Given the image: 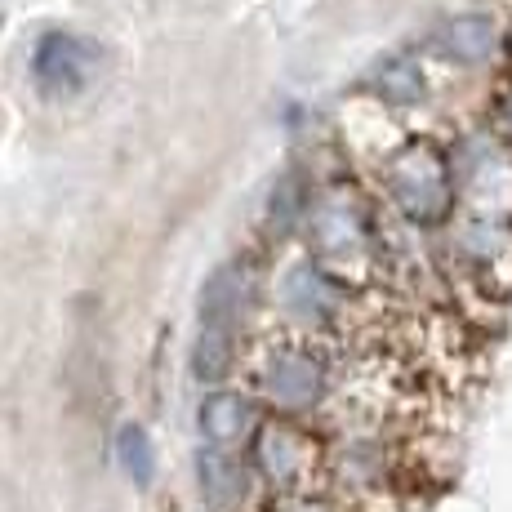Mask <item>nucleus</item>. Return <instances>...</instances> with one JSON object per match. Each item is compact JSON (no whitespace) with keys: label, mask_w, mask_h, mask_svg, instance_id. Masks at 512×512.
<instances>
[{"label":"nucleus","mask_w":512,"mask_h":512,"mask_svg":"<svg viewBox=\"0 0 512 512\" xmlns=\"http://www.w3.org/2000/svg\"><path fill=\"white\" fill-rule=\"evenodd\" d=\"M250 299V272L241 263H223L201 290V330H196L192 370L201 383L228 379L236 361V326Z\"/></svg>","instance_id":"nucleus-1"},{"label":"nucleus","mask_w":512,"mask_h":512,"mask_svg":"<svg viewBox=\"0 0 512 512\" xmlns=\"http://www.w3.org/2000/svg\"><path fill=\"white\" fill-rule=\"evenodd\" d=\"M277 512H326V508H317V504H308V499H285V504Z\"/></svg>","instance_id":"nucleus-12"},{"label":"nucleus","mask_w":512,"mask_h":512,"mask_svg":"<svg viewBox=\"0 0 512 512\" xmlns=\"http://www.w3.org/2000/svg\"><path fill=\"white\" fill-rule=\"evenodd\" d=\"M495 49H499V32L486 14H459L450 23H441L437 32V54L450 58V63H464V67L490 63Z\"/></svg>","instance_id":"nucleus-5"},{"label":"nucleus","mask_w":512,"mask_h":512,"mask_svg":"<svg viewBox=\"0 0 512 512\" xmlns=\"http://www.w3.org/2000/svg\"><path fill=\"white\" fill-rule=\"evenodd\" d=\"M196 472H201V495L210 499L214 508H232V504L245 499L250 477H245L241 459H236L232 450H223L219 441H210V450L196 455Z\"/></svg>","instance_id":"nucleus-6"},{"label":"nucleus","mask_w":512,"mask_h":512,"mask_svg":"<svg viewBox=\"0 0 512 512\" xmlns=\"http://www.w3.org/2000/svg\"><path fill=\"white\" fill-rule=\"evenodd\" d=\"M321 361H312L308 352H294L285 348L277 357L268 361V370H263V388H268V397L277 401L281 410H303L312 406V401L321 397Z\"/></svg>","instance_id":"nucleus-4"},{"label":"nucleus","mask_w":512,"mask_h":512,"mask_svg":"<svg viewBox=\"0 0 512 512\" xmlns=\"http://www.w3.org/2000/svg\"><path fill=\"white\" fill-rule=\"evenodd\" d=\"M379 90H383V98H392V103H419L423 98L419 63H410V58H392V63H383Z\"/></svg>","instance_id":"nucleus-10"},{"label":"nucleus","mask_w":512,"mask_h":512,"mask_svg":"<svg viewBox=\"0 0 512 512\" xmlns=\"http://www.w3.org/2000/svg\"><path fill=\"white\" fill-rule=\"evenodd\" d=\"M388 192L401 214L415 223H437L450 210V170L446 156L432 143H410L392 156L388 165Z\"/></svg>","instance_id":"nucleus-2"},{"label":"nucleus","mask_w":512,"mask_h":512,"mask_svg":"<svg viewBox=\"0 0 512 512\" xmlns=\"http://www.w3.org/2000/svg\"><path fill=\"white\" fill-rule=\"evenodd\" d=\"M94 72V49L81 41V36H45L41 49H36V81L45 85L49 94H76Z\"/></svg>","instance_id":"nucleus-3"},{"label":"nucleus","mask_w":512,"mask_h":512,"mask_svg":"<svg viewBox=\"0 0 512 512\" xmlns=\"http://www.w3.org/2000/svg\"><path fill=\"white\" fill-rule=\"evenodd\" d=\"M285 299H290V308H299V312H321L330 303V285L321 281V272L294 268V277L285 281Z\"/></svg>","instance_id":"nucleus-11"},{"label":"nucleus","mask_w":512,"mask_h":512,"mask_svg":"<svg viewBox=\"0 0 512 512\" xmlns=\"http://www.w3.org/2000/svg\"><path fill=\"white\" fill-rule=\"evenodd\" d=\"M499 125H504V130L512 134V90L504 94V103H499Z\"/></svg>","instance_id":"nucleus-13"},{"label":"nucleus","mask_w":512,"mask_h":512,"mask_svg":"<svg viewBox=\"0 0 512 512\" xmlns=\"http://www.w3.org/2000/svg\"><path fill=\"white\" fill-rule=\"evenodd\" d=\"M259 459H263V472H268L277 486H290V481L308 468V441H303L290 423H272L259 437Z\"/></svg>","instance_id":"nucleus-7"},{"label":"nucleus","mask_w":512,"mask_h":512,"mask_svg":"<svg viewBox=\"0 0 512 512\" xmlns=\"http://www.w3.org/2000/svg\"><path fill=\"white\" fill-rule=\"evenodd\" d=\"M116 450H121V464L130 472L139 486L156 477V450H152V437L139 428V423H125L121 437H116Z\"/></svg>","instance_id":"nucleus-9"},{"label":"nucleus","mask_w":512,"mask_h":512,"mask_svg":"<svg viewBox=\"0 0 512 512\" xmlns=\"http://www.w3.org/2000/svg\"><path fill=\"white\" fill-rule=\"evenodd\" d=\"M250 432V401L236 397V392H214L201 401V437L232 446Z\"/></svg>","instance_id":"nucleus-8"}]
</instances>
